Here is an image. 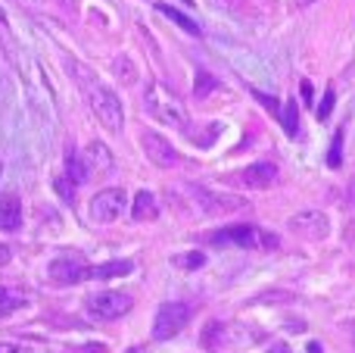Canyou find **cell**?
I'll list each match as a JSON object with an SVG mask.
<instances>
[{
	"label": "cell",
	"instance_id": "9a60e30c",
	"mask_svg": "<svg viewBox=\"0 0 355 353\" xmlns=\"http://www.w3.org/2000/svg\"><path fill=\"white\" fill-rule=\"evenodd\" d=\"M85 163L91 172H112V154H110V147L100 141H94L91 147L85 150Z\"/></svg>",
	"mask_w": 355,
	"mask_h": 353
},
{
	"label": "cell",
	"instance_id": "6da1fadb",
	"mask_svg": "<svg viewBox=\"0 0 355 353\" xmlns=\"http://www.w3.org/2000/svg\"><path fill=\"white\" fill-rule=\"evenodd\" d=\"M85 81V91H87V104H91L94 116H97V122L103 125L106 131H122L125 125V110H122V100H119V94L112 91V88L100 85V81H91V79H81Z\"/></svg>",
	"mask_w": 355,
	"mask_h": 353
},
{
	"label": "cell",
	"instance_id": "ac0fdd59",
	"mask_svg": "<svg viewBox=\"0 0 355 353\" xmlns=\"http://www.w3.org/2000/svg\"><path fill=\"white\" fill-rule=\"evenodd\" d=\"M277 119H281L284 131H287L290 138H296V131H300V106H296V100H287Z\"/></svg>",
	"mask_w": 355,
	"mask_h": 353
},
{
	"label": "cell",
	"instance_id": "5b68a950",
	"mask_svg": "<svg viewBox=\"0 0 355 353\" xmlns=\"http://www.w3.org/2000/svg\"><path fill=\"white\" fill-rule=\"evenodd\" d=\"M187 322H190V306L178 304V300H168L153 316V338L156 341H172L178 331H184Z\"/></svg>",
	"mask_w": 355,
	"mask_h": 353
},
{
	"label": "cell",
	"instance_id": "8992f818",
	"mask_svg": "<svg viewBox=\"0 0 355 353\" xmlns=\"http://www.w3.org/2000/svg\"><path fill=\"white\" fill-rule=\"evenodd\" d=\"M125 206H128V194L122 191V188H103V191H97V197L91 200V219L94 222H116L119 216L125 213Z\"/></svg>",
	"mask_w": 355,
	"mask_h": 353
},
{
	"label": "cell",
	"instance_id": "4dcf8cb0",
	"mask_svg": "<svg viewBox=\"0 0 355 353\" xmlns=\"http://www.w3.org/2000/svg\"><path fill=\"white\" fill-rule=\"evenodd\" d=\"M349 204L355 206V181H349Z\"/></svg>",
	"mask_w": 355,
	"mask_h": 353
},
{
	"label": "cell",
	"instance_id": "7402d4cb",
	"mask_svg": "<svg viewBox=\"0 0 355 353\" xmlns=\"http://www.w3.org/2000/svg\"><path fill=\"white\" fill-rule=\"evenodd\" d=\"M334 104H337V91H334V85H331V88H327V94H324V100H321V106H318V119H321V122L331 116Z\"/></svg>",
	"mask_w": 355,
	"mask_h": 353
},
{
	"label": "cell",
	"instance_id": "44dd1931",
	"mask_svg": "<svg viewBox=\"0 0 355 353\" xmlns=\"http://www.w3.org/2000/svg\"><path fill=\"white\" fill-rule=\"evenodd\" d=\"M215 88H218L215 75H209L206 69H200V72H196V85H193V94H196V97H206V94L215 91Z\"/></svg>",
	"mask_w": 355,
	"mask_h": 353
},
{
	"label": "cell",
	"instance_id": "d6986e66",
	"mask_svg": "<svg viewBox=\"0 0 355 353\" xmlns=\"http://www.w3.org/2000/svg\"><path fill=\"white\" fill-rule=\"evenodd\" d=\"M172 266L184 269V272H193V269L206 266V254H200V250H190V254H178V256H172Z\"/></svg>",
	"mask_w": 355,
	"mask_h": 353
},
{
	"label": "cell",
	"instance_id": "f546056e",
	"mask_svg": "<svg viewBox=\"0 0 355 353\" xmlns=\"http://www.w3.org/2000/svg\"><path fill=\"white\" fill-rule=\"evenodd\" d=\"M309 353H324V350H321V344L318 341H309V347H306Z\"/></svg>",
	"mask_w": 355,
	"mask_h": 353
},
{
	"label": "cell",
	"instance_id": "8fae6325",
	"mask_svg": "<svg viewBox=\"0 0 355 353\" xmlns=\"http://www.w3.org/2000/svg\"><path fill=\"white\" fill-rule=\"evenodd\" d=\"M22 225V200L16 194H0V231H16Z\"/></svg>",
	"mask_w": 355,
	"mask_h": 353
},
{
	"label": "cell",
	"instance_id": "30bf717a",
	"mask_svg": "<svg viewBox=\"0 0 355 353\" xmlns=\"http://www.w3.org/2000/svg\"><path fill=\"white\" fill-rule=\"evenodd\" d=\"M240 181L246 188H271L277 181V166L275 163H252L240 172Z\"/></svg>",
	"mask_w": 355,
	"mask_h": 353
},
{
	"label": "cell",
	"instance_id": "2e32d148",
	"mask_svg": "<svg viewBox=\"0 0 355 353\" xmlns=\"http://www.w3.org/2000/svg\"><path fill=\"white\" fill-rule=\"evenodd\" d=\"M87 175H91V169H87L85 156H81L78 150H69L66 154V179L75 181V185H81V181H87Z\"/></svg>",
	"mask_w": 355,
	"mask_h": 353
},
{
	"label": "cell",
	"instance_id": "d4e9b609",
	"mask_svg": "<svg viewBox=\"0 0 355 353\" xmlns=\"http://www.w3.org/2000/svg\"><path fill=\"white\" fill-rule=\"evenodd\" d=\"M300 97H302V104H306V106L315 104V88H312V81H309V79L300 81Z\"/></svg>",
	"mask_w": 355,
	"mask_h": 353
},
{
	"label": "cell",
	"instance_id": "ffe728a7",
	"mask_svg": "<svg viewBox=\"0 0 355 353\" xmlns=\"http://www.w3.org/2000/svg\"><path fill=\"white\" fill-rule=\"evenodd\" d=\"M343 138H346V131L337 129V135H334V141H331V150H327V166L331 169L343 166Z\"/></svg>",
	"mask_w": 355,
	"mask_h": 353
},
{
	"label": "cell",
	"instance_id": "277c9868",
	"mask_svg": "<svg viewBox=\"0 0 355 353\" xmlns=\"http://www.w3.org/2000/svg\"><path fill=\"white\" fill-rule=\"evenodd\" d=\"M131 306H135V300L125 291H97V294H87L85 297V310L91 313L94 319H103V322L122 319Z\"/></svg>",
	"mask_w": 355,
	"mask_h": 353
},
{
	"label": "cell",
	"instance_id": "83f0119b",
	"mask_svg": "<svg viewBox=\"0 0 355 353\" xmlns=\"http://www.w3.org/2000/svg\"><path fill=\"white\" fill-rule=\"evenodd\" d=\"M10 247H6V244H0V266H6V263H10Z\"/></svg>",
	"mask_w": 355,
	"mask_h": 353
},
{
	"label": "cell",
	"instance_id": "5bb4252c",
	"mask_svg": "<svg viewBox=\"0 0 355 353\" xmlns=\"http://www.w3.org/2000/svg\"><path fill=\"white\" fill-rule=\"evenodd\" d=\"M196 197L202 200V206L209 213H227V210H243L246 206V200H240V197H218V194H209L202 188H196Z\"/></svg>",
	"mask_w": 355,
	"mask_h": 353
},
{
	"label": "cell",
	"instance_id": "836d02e7",
	"mask_svg": "<svg viewBox=\"0 0 355 353\" xmlns=\"http://www.w3.org/2000/svg\"><path fill=\"white\" fill-rule=\"evenodd\" d=\"M352 338H355V325H352Z\"/></svg>",
	"mask_w": 355,
	"mask_h": 353
},
{
	"label": "cell",
	"instance_id": "cb8c5ba5",
	"mask_svg": "<svg viewBox=\"0 0 355 353\" xmlns=\"http://www.w3.org/2000/svg\"><path fill=\"white\" fill-rule=\"evenodd\" d=\"M252 97H256L259 104L265 106V110H271V113H275V116H281V106H277V100L271 97V94H265V91H252Z\"/></svg>",
	"mask_w": 355,
	"mask_h": 353
},
{
	"label": "cell",
	"instance_id": "f1b7e54d",
	"mask_svg": "<svg viewBox=\"0 0 355 353\" xmlns=\"http://www.w3.org/2000/svg\"><path fill=\"white\" fill-rule=\"evenodd\" d=\"M268 353H293V350H290V344H271Z\"/></svg>",
	"mask_w": 355,
	"mask_h": 353
},
{
	"label": "cell",
	"instance_id": "1f68e13d",
	"mask_svg": "<svg viewBox=\"0 0 355 353\" xmlns=\"http://www.w3.org/2000/svg\"><path fill=\"white\" fill-rule=\"evenodd\" d=\"M0 22H6V16H3V10H0Z\"/></svg>",
	"mask_w": 355,
	"mask_h": 353
},
{
	"label": "cell",
	"instance_id": "7a4b0ae2",
	"mask_svg": "<svg viewBox=\"0 0 355 353\" xmlns=\"http://www.w3.org/2000/svg\"><path fill=\"white\" fill-rule=\"evenodd\" d=\"M144 106L153 119H159L162 125H172V129H187V110H184L181 97L175 91H168L162 81H153L144 94Z\"/></svg>",
	"mask_w": 355,
	"mask_h": 353
},
{
	"label": "cell",
	"instance_id": "4316f807",
	"mask_svg": "<svg viewBox=\"0 0 355 353\" xmlns=\"http://www.w3.org/2000/svg\"><path fill=\"white\" fill-rule=\"evenodd\" d=\"M0 353H28L25 344H12V341H0Z\"/></svg>",
	"mask_w": 355,
	"mask_h": 353
},
{
	"label": "cell",
	"instance_id": "ba28073f",
	"mask_svg": "<svg viewBox=\"0 0 355 353\" xmlns=\"http://www.w3.org/2000/svg\"><path fill=\"white\" fill-rule=\"evenodd\" d=\"M141 144H144V154L150 156V163H156L159 169H172L175 163H178L175 147L159 135V131H144V135H141Z\"/></svg>",
	"mask_w": 355,
	"mask_h": 353
},
{
	"label": "cell",
	"instance_id": "52a82bcc",
	"mask_svg": "<svg viewBox=\"0 0 355 353\" xmlns=\"http://www.w3.org/2000/svg\"><path fill=\"white\" fill-rule=\"evenodd\" d=\"M47 279L56 281V285H75V281L87 279V266L81 263V256H56L53 263L47 266Z\"/></svg>",
	"mask_w": 355,
	"mask_h": 353
},
{
	"label": "cell",
	"instance_id": "484cf974",
	"mask_svg": "<svg viewBox=\"0 0 355 353\" xmlns=\"http://www.w3.org/2000/svg\"><path fill=\"white\" fill-rule=\"evenodd\" d=\"M72 188H75V181H69V179H60V181H56V191H60L62 200H72Z\"/></svg>",
	"mask_w": 355,
	"mask_h": 353
},
{
	"label": "cell",
	"instance_id": "3957f363",
	"mask_svg": "<svg viewBox=\"0 0 355 353\" xmlns=\"http://www.w3.org/2000/svg\"><path fill=\"white\" fill-rule=\"evenodd\" d=\"M209 241L215 247H243V250H275L277 235L265 229H256V225H227V229H218L209 235Z\"/></svg>",
	"mask_w": 355,
	"mask_h": 353
},
{
	"label": "cell",
	"instance_id": "9c48e42d",
	"mask_svg": "<svg viewBox=\"0 0 355 353\" xmlns=\"http://www.w3.org/2000/svg\"><path fill=\"white\" fill-rule=\"evenodd\" d=\"M290 229L302 238H324L327 235V216L318 210H309V213H296L290 219Z\"/></svg>",
	"mask_w": 355,
	"mask_h": 353
},
{
	"label": "cell",
	"instance_id": "4fadbf2b",
	"mask_svg": "<svg viewBox=\"0 0 355 353\" xmlns=\"http://www.w3.org/2000/svg\"><path fill=\"white\" fill-rule=\"evenodd\" d=\"M131 216L137 222H153L159 216V204H156V194L153 191H137L135 194V206H131Z\"/></svg>",
	"mask_w": 355,
	"mask_h": 353
},
{
	"label": "cell",
	"instance_id": "e575fe53",
	"mask_svg": "<svg viewBox=\"0 0 355 353\" xmlns=\"http://www.w3.org/2000/svg\"><path fill=\"white\" fill-rule=\"evenodd\" d=\"M0 172H3V166H0Z\"/></svg>",
	"mask_w": 355,
	"mask_h": 353
},
{
	"label": "cell",
	"instance_id": "e0dca14e",
	"mask_svg": "<svg viewBox=\"0 0 355 353\" xmlns=\"http://www.w3.org/2000/svg\"><path fill=\"white\" fill-rule=\"evenodd\" d=\"M156 10H159L162 16H168V19H172V22L178 25V28H184V31H187V35H196V38L202 35V28H200V25H196L190 16H184L181 10H175V6H168V3H156Z\"/></svg>",
	"mask_w": 355,
	"mask_h": 353
},
{
	"label": "cell",
	"instance_id": "603a6c76",
	"mask_svg": "<svg viewBox=\"0 0 355 353\" xmlns=\"http://www.w3.org/2000/svg\"><path fill=\"white\" fill-rule=\"evenodd\" d=\"M22 306V297H12V294H3L0 297V319H6L10 313H16Z\"/></svg>",
	"mask_w": 355,
	"mask_h": 353
},
{
	"label": "cell",
	"instance_id": "d6a6232c",
	"mask_svg": "<svg viewBox=\"0 0 355 353\" xmlns=\"http://www.w3.org/2000/svg\"><path fill=\"white\" fill-rule=\"evenodd\" d=\"M3 294H6V291H3V288H0V297H3Z\"/></svg>",
	"mask_w": 355,
	"mask_h": 353
},
{
	"label": "cell",
	"instance_id": "7c38bea8",
	"mask_svg": "<svg viewBox=\"0 0 355 353\" xmlns=\"http://www.w3.org/2000/svg\"><path fill=\"white\" fill-rule=\"evenodd\" d=\"M131 269H135V263L131 260H110V263H103V266L87 269V279H97V281L125 279V275H131Z\"/></svg>",
	"mask_w": 355,
	"mask_h": 353
}]
</instances>
